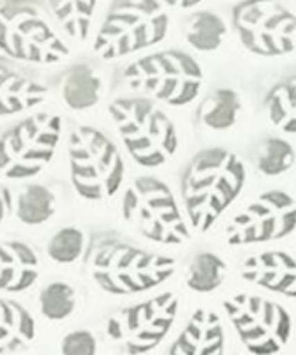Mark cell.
Instances as JSON below:
<instances>
[{
  "label": "cell",
  "mask_w": 296,
  "mask_h": 355,
  "mask_svg": "<svg viewBox=\"0 0 296 355\" xmlns=\"http://www.w3.org/2000/svg\"><path fill=\"white\" fill-rule=\"evenodd\" d=\"M103 80L89 64H76L63 75L61 96L73 110H87L98 105L101 98Z\"/></svg>",
  "instance_id": "cell-19"
},
{
  "label": "cell",
  "mask_w": 296,
  "mask_h": 355,
  "mask_svg": "<svg viewBox=\"0 0 296 355\" xmlns=\"http://www.w3.org/2000/svg\"><path fill=\"white\" fill-rule=\"evenodd\" d=\"M162 6H169V8H176V9H190L199 6L202 0H161Z\"/></svg>",
  "instance_id": "cell-31"
},
{
  "label": "cell",
  "mask_w": 296,
  "mask_h": 355,
  "mask_svg": "<svg viewBox=\"0 0 296 355\" xmlns=\"http://www.w3.org/2000/svg\"><path fill=\"white\" fill-rule=\"evenodd\" d=\"M243 101L234 89H216L202 101L199 108V121L214 131H225L237 122Z\"/></svg>",
  "instance_id": "cell-21"
},
{
  "label": "cell",
  "mask_w": 296,
  "mask_h": 355,
  "mask_svg": "<svg viewBox=\"0 0 296 355\" xmlns=\"http://www.w3.org/2000/svg\"><path fill=\"white\" fill-rule=\"evenodd\" d=\"M0 51L16 61L54 64L70 54L39 0H0Z\"/></svg>",
  "instance_id": "cell-3"
},
{
  "label": "cell",
  "mask_w": 296,
  "mask_h": 355,
  "mask_svg": "<svg viewBox=\"0 0 296 355\" xmlns=\"http://www.w3.org/2000/svg\"><path fill=\"white\" fill-rule=\"evenodd\" d=\"M237 37L256 56L275 58L295 49V15L279 0H243L234 8Z\"/></svg>",
  "instance_id": "cell-11"
},
{
  "label": "cell",
  "mask_w": 296,
  "mask_h": 355,
  "mask_svg": "<svg viewBox=\"0 0 296 355\" xmlns=\"http://www.w3.org/2000/svg\"><path fill=\"white\" fill-rule=\"evenodd\" d=\"M241 275L250 284L295 298L296 265L289 252L265 251L247 256L241 265Z\"/></svg>",
  "instance_id": "cell-14"
},
{
  "label": "cell",
  "mask_w": 296,
  "mask_h": 355,
  "mask_svg": "<svg viewBox=\"0 0 296 355\" xmlns=\"http://www.w3.org/2000/svg\"><path fill=\"white\" fill-rule=\"evenodd\" d=\"M122 214L143 237L157 244L182 245L192 237L175 196L157 178H136L124 193Z\"/></svg>",
  "instance_id": "cell-8"
},
{
  "label": "cell",
  "mask_w": 296,
  "mask_h": 355,
  "mask_svg": "<svg viewBox=\"0 0 296 355\" xmlns=\"http://www.w3.org/2000/svg\"><path fill=\"white\" fill-rule=\"evenodd\" d=\"M247 352L275 355L291 336V315L284 306L254 295H236L223 303Z\"/></svg>",
  "instance_id": "cell-12"
},
{
  "label": "cell",
  "mask_w": 296,
  "mask_h": 355,
  "mask_svg": "<svg viewBox=\"0 0 296 355\" xmlns=\"http://www.w3.org/2000/svg\"><path fill=\"white\" fill-rule=\"evenodd\" d=\"M169 15L161 0H117L94 37V53L119 60L162 42Z\"/></svg>",
  "instance_id": "cell-5"
},
{
  "label": "cell",
  "mask_w": 296,
  "mask_h": 355,
  "mask_svg": "<svg viewBox=\"0 0 296 355\" xmlns=\"http://www.w3.org/2000/svg\"><path fill=\"white\" fill-rule=\"evenodd\" d=\"M295 164V150L286 139H265L258 148V169L265 176H279L288 173Z\"/></svg>",
  "instance_id": "cell-27"
},
{
  "label": "cell",
  "mask_w": 296,
  "mask_h": 355,
  "mask_svg": "<svg viewBox=\"0 0 296 355\" xmlns=\"http://www.w3.org/2000/svg\"><path fill=\"white\" fill-rule=\"evenodd\" d=\"M175 270V258L145 251L119 235L98 237L91 252L93 279L110 295L128 296L154 289L171 279Z\"/></svg>",
  "instance_id": "cell-2"
},
{
  "label": "cell",
  "mask_w": 296,
  "mask_h": 355,
  "mask_svg": "<svg viewBox=\"0 0 296 355\" xmlns=\"http://www.w3.org/2000/svg\"><path fill=\"white\" fill-rule=\"evenodd\" d=\"M51 16L70 39L86 40L98 0H47Z\"/></svg>",
  "instance_id": "cell-20"
},
{
  "label": "cell",
  "mask_w": 296,
  "mask_h": 355,
  "mask_svg": "<svg viewBox=\"0 0 296 355\" xmlns=\"http://www.w3.org/2000/svg\"><path fill=\"white\" fill-rule=\"evenodd\" d=\"M70 180L82 199H112L124 182V160L108 136L87 125L71 129L68 138Z\"/></svg>",
  "instance_id": "cell-6"
},
{
  "label": "cell",
  "mask_w": 296,
  "mask_h": 355,
  "mask_svg": "<svg viewBox=\"0 0 296 355\" xmlns=\"http://www.w3.org/2000/svg\"><path fill=\"white\" fill-rule=\"evenodd\" d=\"M246 178L244 162L229 150L207 148L197 153L182 180L183 204L193 230L209 232L243 192Z\"/></svg>",
  "instance_id": "cell-1"
},
{
  "label": "cell",
  "mask_w": 296,
  "mask_h": 355,
  "mask_svg": "<svg viewBox=\"0 0 296 355\" xmlns=\"http://www.w3.org/2000/svg\"><path fill=\"white\" fill-rule=\"evenodd\" d=\"M56 213V197L47 187L28 185L18 197L16 216L21 223L35 227L53 218Z\"/></svg>",
  "instance_id": "cell-24"
},
{
  "label": "cell",
  "mask_w": 296,
  "mask_h": 355,
  "mask_svg": "<svg viewBox=\"0 0 296 355\" xmlns=\"http://www.w3.org/2000/svg\"><path fill=\"white\" fill-rule=\"evenodd\" d=\"M40 312L49 320H64L76 310V289L67 282H53L39 295Z\"/></svg>",
  "instance_id": "cell-26"
},
{
  "label": "cell",
  "mask_w": 296,
  "mask_h": 355,
  "mask_svg": "<svg viewBox=\"0 0 296 355\" xmlns=\"http://www.w3.org/2000/svg\"><path fill=\"white\" fill-rule=\"evenodd\" d=\"M295 199L282 190H268L251 200L227 225L232 245L261 244L288 237L295 230Z\"/></svg>",
  "instance_id": "cell-13"
},
{
  "label": "cell",
  "mask_w": 296,
  "mask_h": 355,
  "mask_svg": "<svg viewBox=\"0 0 296 355\" xmlns=\"http://www.w3.org/2000/svg\"><path fill=\"white\" fill-rule=\"evenodd\" d=\"M227 265L214 252H200L193 256L186 272V286L195 293H211L225 281Z\"/></svg>",
  "instance_id": "cell-25"
},
{
  "label": "cell",
  "mask_w": 296,
  "mask_h": 355,
  "mask_svg": "<svg viewBox=\"0 0 296 355\" xmlns=\"http://www.w3.org/2000/svg\"><path fill=\"white\" fill-rule=\"evenodd\" d=\"M37 336L32 313L15 300L0 298V355L26 350Z\"/></svg>",
  "instance_id": "cell-18"
},
{
  "label": "cell",
  "mask_w": 296,
  "mask_h": 355,
  "mask_svg": "<svg viewBox=\"0 0 296 355\" xmlns=\"http://www.w3.org/2000/svg\"><path fill=\"white\" fill-rule=\"evenodd\" d=\"M186 42L200 53H211L221 46L227 35V25L216 12H193L185 21Z\"/></svg>",
  "instance_id": "cell-22"
},
{
  "label": "cell",
  "mask_w": 296,
  "mask_h": 355,
  "mask_svg": "<svg viewBox=\"0 0 296 355\" xmlns=\"http://www.w3.org/2000/svg\"><path fill=\"white\" fill-rule=\"evenodd\" d=\"M225 333L218 313L197 309L169 347L168 355H223Z\"/></svg>",
  "instance_id": "cell-16"
},
{
  "label": "cell",
  "mask_w": 296,
  "mask_h": 355,
  "mask_svg": "<svg viewBox=\"0 0 296 355\" xmlns=\"http://www.w3.org/2000/svg\"><path fill=\"white\" fill-rule=\"evenodd\" d=\"M98 343L91 331L79 329L71 331L61 341V354L63 355H96Z\"/></svg>",
  "instance_id": "cell-29"
},
{
  "label": "cell",
  "mask_w": 296,
  "mask_h": 355,
  "mask_svg": "<svg viewBox=\"0 0 296 355\" xmlns=\"http://www.w3.org/2000/svg\"><path fill=\"white\" fill-rule=\"evenodd\" d=\"M63 121L56 114L23 119L0 136V174L8 180L33 178L49 166L61 138Z\"/></svg>",
  "instance_id": "cell-9"
},
{
  "label": "cell",
  "mask_w": 296,
  "mask_h": 355,
  "mask_svg": "<svg viewBox=\"0 0 296 355\" xmlns=\"http://www.w3.org/2000/svg\"><path fill=\"white\" fill-rule=\"evenodd\" d=\"M267 114L272 125L286 135L296 131V84L295 77L279 82L270 89L267 101Z\"/></svg>",
  "instance_id": "cell-23"
},
{
  "label": "cell",
  "mask_w": 296,
  "mask_h": 355,
  "mask_svg": "<svg viewBox=\"0 0 296 355\" xmlns=\"http://www.w3.org/2000/svg\"><path fill=\"white\" fill-rule=\"evenodd\" d=\"M12 211V196L9 189L0 185V225L4 223L6 218L11 214Z\"/></svg>",
  "instance_id": "cell-30"
},
{
  "label": "cell",
  "mask_w": 296,
  "mask_h": 355,
  "mask_svg": "<svg viewBox=\"0 0 296 355\" xmlns=\"http://www.w3.org/2000/svg\"><path fill=\"white\" fill-rule=\"evenodd\" d=\"M86 251V234L77 227H64L51 237L47 252L60 265L77 261Z\"/></svg>",
  "instance_id": "cell-28"
},
{
  "label": "cell",
  "mask_w": 296,
  "mask_h": 355,
  "mask_svg": "<svg viewBox=\"0 0 296 355\" xmlns=\"http://www.w3.org/2000/svg\"><path fill=\"white\" fill-rule=\"evenodd\" d=\"M124 77L129 87L171 107L192 103L204 84L200 64L190 54L176 49L139 58L125 68Z\"/></svg>",
  "instance_id": "cell-7"
},
{
  "label": "cell",
  "mask_w": 296,
  "mask_h": 355,
  "mask_svg": "<svg viewBox=\"0 0 296 355\" xmlns=\"http://www.w3.org/2000/svg\"><path fill=\"white\" fill-rule=\"evenodd\" d=\"M39 275V254L32 245L21 241L0 242V291H26Z\"/></svg>",
  "instance_id": "cell-17"
},
{
  "label": "cell",
  "mask_w": 296,
  "mask_h": 355,
  "mask_svg": "<svg viewBox=\"0 0 296 355\" xmlns=\"http://www.w3.org/2000/svg\"><path fill=\"white\" fill-rule=\"evenodd\" d=\"M108 112L125 150L139 166L148 169L164 166L178 150L175 122L154 101L121 98L112 101Z\"/></svg>",
  "instance_id": "cell-4"
},
{
  "label": "cell",
  "mask_w": 296,
  "mask_h": 355,
  "mask_svg": "<svg viewBox=\"0 0 296 355\" xmlns=\"http://www.w3.org/2000/svg\"><path fill=\"white\" fill-rule=\"evenodd\" d=\"M178 312V295L161 293L115 312L107 322V334L122 354L145 355L168 336Z\"/></svg>",
  "instance_id": "cell-10"
},
{
  "label": "cell",
  "mask_w": 296,
  "mask_h": 355,
  "mask_svg": "<svg viewBox=\"0 0 296 355\" xmlns=\"http://www.w3.org/2000/svg\"><path fill=\"white\" fill-rule=\"evenodd\" d=\"M46 98L47 87L35 75L0 56V117L39 107Z\"/></svg>",
  "instance_id": "cell-15"
}]
</instances>
